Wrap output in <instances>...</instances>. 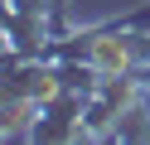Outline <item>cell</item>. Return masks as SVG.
<instances>
[{
    "mask_svg": "<svg viewBox=\"0 0 150 145\" xmlns=\"http://www.w3.org/2000/svg\"><path fill=\"white\" fill-rule=\"evenodd\" d=\"M63 34V0H53V39Z\"/></svg>",
    "mask_w": 150,
    "mask_h": 145,
    "instance_id": "1",
    "label": "cell"
}]
</instances>
